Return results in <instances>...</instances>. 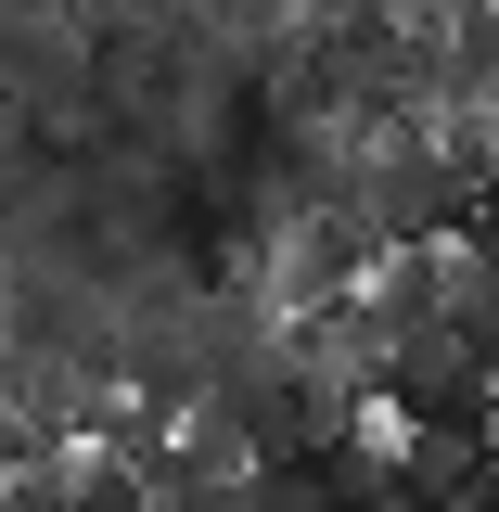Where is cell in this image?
I'll return each mask as SVG.
<instances>
[{
    "mask_svg": "<svg viewBox=\"0 0 499 512\" xmlns=\"http://www.w3.org/2000/svg\"><path fill=\"white\" fill-rule=\"evenodd\" d=\"M474 192H487V180H474V167H461L448 141L397 128V141H384V154H372V167H359L346 192H333V205H346V218H359L372 244H461Z\"/></svg>",
    "mask_w": 499,
    "mask_h": 512,
    "instance_id": "obj_1",
    "label": "cell"
},
{
    "mask_svg": "<svg viewBox=\"0 0 499 512\" xmlns=\"http://www.w3.org/2000/svg\"><path fill=\"white\" fill-rule=\"evenodd\" d=\"M372 397L397 410V436H436V448H499V372L474 359V346H448V333H423V346L372 359Z\"/></svg>",
    "mask_w": 499,
    "mask_h": 512,
    "instance_id": "obj_2",
    "label": "cell"
},
{
    "mask_svg": "<svg viewBox=\"0 0 499 512\" xmlns=\"http://www.w3.org/2000/svg\"><path fill=\"white\" fill-rule=\"evenodd\" d=\"M372 256H384V244L346 218V205H308V218L282 231V269H269V295H282L295 320H308V308H346V295L372 282Z\"/></svg>",
    "mask_w": 499,
    "mask_h": 512,
    "instance_id": "obj_3",
    "label": "cell"
},
{
    "mask_svg": "<svg viewBox=\"0 0 499 512\" xmlns=\"http://www.w3.org/2000/svg\"><path fill=\"white\" fill-rule=\"evenodd\" d=\"M448 346H474V359L499 372V244L448 256Z\"/></svg>",
    "mask_w": 499,
    "mask_h": 512,
    "instance_id": "obj_4",
    "label": "cell"
},
{
    "mask_svg": "<svg viewBox=\"0 0 499 512\" xmlns=\"http://www.w3.org/2000/svg\"><path fill=\"white\" fill-rule=\"evenodd\" d=\"M64 487H77V448H26L0 474V512H64Z\"/></svg>",
    "mask_w": 499,
    "mask_h": 512,
    "instance_id": "obj_5",
    "label": "cell"
},
{
    "mask_svg": "<svg viewBox=\"0 0 499 512\" xmlns=\"http://www.w3.org/2000/svg\"><path fill=\"white\" fill-rule=\"evenodd\" d=\"M64 512H154V487H141L128 461H103V448H77V487H64Z\"/></svg>",
    "mask_w": 499,
    "mask_h": 512,
    "instance_id": "obj_6",
    "label": "cell"
},
{
    "mask_svg": "<svg viewBox=\"0 0 499 512\" xmlns=\"http://www.w3.org/2000/svg\"><path fill=\"white\" fill-rule=\"evenodd\" d=\"M244 512H333V500L308 487V461H256V474H244Z\"/></svg>",
    "mask_w": 499,
    "mask_h": 512,
    "instance_id": "obj_7",
    "label": "cell"
},
{
    "mask_svg": "<svg viewBox=\"0 0 499 512\" xmlns=\"http://www.w3.org/2000/svg\"><path fill=\"white\" fill-rule=\"evenodd\" d=\"M154 512H244V487H154Z\"/></svg>",
    "mask_w": 499,
    "mask_h": 512,
    "instance_id": "obj_8",
    "label": "cell"
},
{
    "mask_svg": "<svg viewBox=\"0 0 499 512\" xmlns=\"http://www.w3.org/2000/svg\"><path fill=\"white\" fill-rule=\"evenodd\" d=\"M77 0H0V39H26V26H64Z\"/></svg>",
    "mask_w": 499,
    "mask_h": 512,
    "instance_id": "obj_9",
    "label": "cell"
},
{
    "mask_svg": "<svg viewBox=\"0 0 499 512\" xmlns=\"http://www.w3.org/2000/svg\"><path fill=\"white\" fill-rule=\"evenodd\" d=\"M0 295H13V269H0Z\"/></svg>",
    "mask_w": 499,
    "mask_h": 512,
    "instance_id": "obj_10",
    "label": "cell"
}]
</instances>
